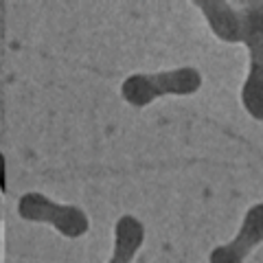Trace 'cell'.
<instances>
[{
	"label": "cell",
	"mask_w": 263,
	"mask_h": 263,
	"mask_svg": "<svg viewBox=\"0 0 263 263\" xmlns=\"http://www.w3.org/2000/svg\"><path fill=\"white\" fill-rule=\"evenodd\" d=\"M213 33L221 42L248 48V77L241 86V105L254 121H263V0L230 7L219 0H195Z\"/></svg>",
	"instance_id": "cell-1"
},
{
	"label": "cell",
	"mask_w": 263,
	"mask_h": 263,
	"mask_svg": "<svg viewBox=\"0 0 263 263\" xmlns=\"http://www.w3.org/2000/svg\"><path fill=\"white\" fill-rule=\"evenodd\" d=\"M202 88V72L193 66H182L164 72H136L121 86V97L132 108H145L152 101L167 95L189 97Z\"/></svg>",
	"instance_id": "cell-2"
},
{
	"label": "cell",
	"mask_w": 263,
	"mask_h": 263,
	"mask_svg": "<svg viewBox=\"0 0 263 263\" xmlns=\"http://www.w3.org/2000/svg\"><path fill=\"white\" fill-rule=\"evenodd\" d=\"M20 215L29 221L53 224L62 235L70 237V239L86 235L90 228V219L79 206H62V204H55L40 193H27L22 197Z\"/></svg>",
	"instance_id": "cell-3"
},
{
	"label": "cell",
	"mask_w": 263,
	"mask_h": 263,
	"mask_svg": "<svg viewBox=\"0 0 263 263\" xmlns=\"http://www.w3.org/2000/svg\"><path fill=\"white\" fill-rule=\"evenodd\" d=\"M263 241V202L246 211L241 228L233 241L217 246L211 252L209 263H243L246 257Z\"/></svg>",
	"instance_id": "cell-4"
},
{
	"label": "cell",
	"mask_w": 263,
	"mask_h": 263,
	"mask_svg": "<svg viewBox=\"0 0 263 263\" xmlns=\"http://www.w3.org/2000/svg\"><path fill=\"white\" fill-rule=\"evenodd\" d=\"M145 241V226L134 215H121L114 224V252L110 263H132Z\"/></svg>",
	"instance_id": "cell-5"
}]
</instances>
